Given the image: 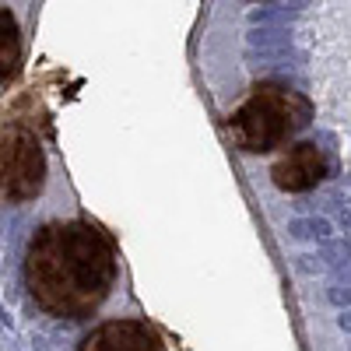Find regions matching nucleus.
I'll use <instances>...</instances> for the list:
<instances>
[{"label":"nucleus","instance_id":"5","mask_svg":"<svg viewBox=\"0 0 351 351\" xmlns=\"http://www.w3.org/2000/svg\"><path fill=\"white\" fill-rule=\"evenodd\" d=\"M77 351H165L155 327L144 319H109L81 341Z\"/></svg>","mask_w":351,"mask_h":351},{"label":"nucleus","instance_id":"6","mask_svg":"<svg viewBox=\"0 0 351 351\" xmlns=\"http://www.w3.org/2000/svg\"><path fill=\"white\" fill-rule=\"evenodd\" d=\"M21 67V32H18V18L0 8V81L14 77Z\"/></svg>","mask_w":351,"mask_h":351},{"label":"nucleus","instance_id":"4","mask_svg":"<svg viewBox=\"0 0 351 351\" xmlns=\"http://www.w3.org/2000/svg\"><path fill=\"white\" fill-rule=\"evenodd\" d=\"M324 176H327V155H324V148H316L313 141H299V144H291V148H285V155L271 169L274 186L285 190V193H306L324 180Z\"/></svg>","mask_w":351,"mask_h":351},{"label":"nucleus","instance_id":"3","mask_svg":"<svg viewBox=\"0 0 351 351\" xmlns=\"http://www.w3.org/2000/svg\"><path fill=\"white\" fill-rule=\"evenodd\" d=\"M46 183V152L32 130H0V204L36 200Z\"/></svg>","mask_w":351,"mask_h":351},{"label":"nucleus","instance_id":"2","mask_svg":"<svg viewBox=\"0 0 351 351\" xmlns=\"http://www.w3.org/2000/svg\"><path fill=\"white\" fill-rule=\"evenodd\" d=\"M309 123V102L285 84H256L246 102L228 116V137L250 155H267Z\"/></svg>","mask_w":351,"mask_h":351},{"label":"nucleus","instance_id":"1","mask_svg":"<svg viewBox=\"0 0 351 351\" xmlns=\"http://www.w3.org/2000/svg\"><path fill=\"white\" fill-rule=\"evenodd\" d=\"M120 256L109 232L95 221H53L39 228L25 250V285L39 309L84 319L92 316L116 285Z\"/></svg>","mask_w":351,"mask_h":351}]
</instances>
